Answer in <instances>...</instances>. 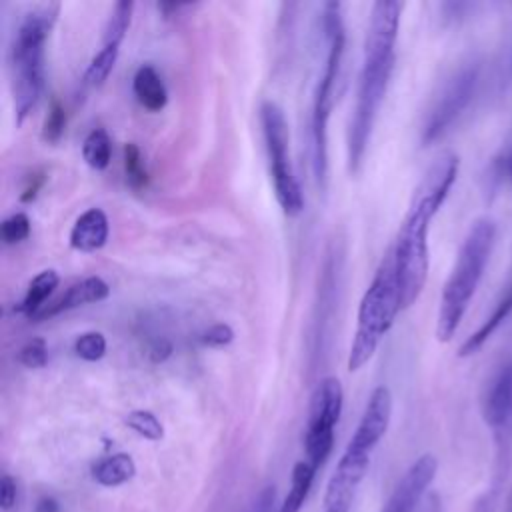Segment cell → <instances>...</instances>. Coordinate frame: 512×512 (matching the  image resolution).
<instances>
[{"mask_svg": "<svg viewBox=\"0 0 512 512\" xmlns=\"http://www.w3.org/2000/svg\"><path fill=\"white\" fill-rule=\"evenodd\" d=\"M460 160L452 152L440 154L424 172L422 180L412 192L408 210L398 228L396 240L390 246L396 264V276L400 284L402 310L410 308L428 278L430 252H428V230L432 218L442 208L448 198L456 176Z\"/></svg>", "mask_w": 512, "mask_h": 512, "instance_id": "1", "label": "cell"}, {"mask_svg": "<svg viewBox=\"0 0 512 512\" xmlns=\"http://www.w3.org/2000/svg\"><path fill=\"white\" fill-rule=\"evenodd\" d=\"M402 4L396 0H378L372 4L370 26L364 44V60L358 78L356 104L348 128V168L358 172L368 150L372 128L386 96L394 70V46L400 28Z\"/></svg>", "mask_w": 512, "mask_h": 512, "instance_id": "2", "label": "cell"}, {"mask_svg": "<svg viewBox=\"0 0 512 512\" xmlns=\"http://www.w3.org/2000/svg\"><path fill=\"white\" fill-rule=\"evenodd\" d=\"M494 240L496 224L492 218H478L464 236L438 304L436 338L440 342H448L456 334L468 310V304L484 276L486 264L494 248Z\"/></svg>", "mask_w": 512, "mask_h": 512, "instance_id": "3", "label": "cell"}, {"mask_svg": "<svg viewBox=\"0 0 512 512\" xmlns=\"http://www.w3.org/2000/svg\"><path fill=\"white\" fill-rule=\"evenodd\" d=\"M58 16V4L28 12L10 46V72L16 122L22 124L36 106L44 86V42Z\"/></svg>", "mask_w": 512, "mask_h": 512, "instance_id": "4", "label": "cell"}, {"mask_svg": "<svg viewBox=\"0 0 512 512\" xmlns=\"http://www.w3.org/2000/svg\"><path fill=\"white\" fill-rule=\"evenodd\" d=\"M400 310V284L396 276L394 254L392 248H388L358 306L356 332L348 354L350 372L360 370L374 356L380 340L392 328Z\"/></svg>", "mask_w": 512, "mask_h": 512, "instance_id": "5", "label": "cell"}, {"mask_svg": "<svg viewBox=\"0 0 512 512\" xmlns=\"http://www.w3.org/2000/svg\"><path fill=\"white\" fill-rule=\"evenodd\" d=\"M322 30L326 40V60L314 88L312 100V170L320 188L326 186L328 174V118L334 102V86L340 74V64L346 46V30L340 2H326L322 12Z\"/></svg>", "mask_w": 512, "mask_h": 512, "instance_id": "6", "label": "cell"}, {"mask_svg": "<svg viewBox=\"0 0 512 512\" xmlns=\"http://www.w3.org/2000/svg\"><path fill=\"white\" fill-rule=\"evenodd\" d=\"M260 126H262L266 152L270 160V178H272L276 200L284 210V214L298 216L304 210V196L290 164V154H288L290 136H288V122H286L284 110L272 100L262 102Z\"/></svg>", "mask_w": 512, "mask_h": 512, "instance_id": "7", "label": "cell"}, {"mask_svg": "<svg viewBox=\"0 0 512 512\" xmlns=\"http://www.w3.org/2000/svg\"><path fill=\"white\" fill-rule=\"evenodd\" d=\"M344 404V390L338 378H322L312 396L308 408V422L304 432V460L316 470L328 460L334 446V428L340 420Z\"/></svg>", "mask_w": 512, "mask_h": 512, "instance_id": "8", "label": "cell"}, {"mask_svg": "<svg viewBox=\"0 0 512 512\" xmlns=\"http://www.w3.org/2000/svg\"><path fill=\"white\" fill-rule=\"evenodd\" d=\"M480 84V66L476 62L460 66L440 88L432 106L426 112L420 130L422 146H430L438 138H442L452 124L464 114L470 102L476 96Z\"/></svg>", "mask_w": 512, "mask_h": 512, "instance_id": "9", "label": "cell"}, {"mask_svg": "<svg viewBox=\"0 0 512 512\" xmlns=\"http://www.w3.org/2000/svg\"><path fill=\"white\" fill-rule=\"evenodd\" d=\"M480 412L496 440L506 446L512 440V360H504L488 376L480 396Z\"/></svg>", "mask_w": 512, "mask_h": 512, "instance_id": "10", "label": "cell"}, {"mask_svg": "<svg viewBox=\"0 0 512 512\" xmlns=\"http://www.w3.org/2000/svg\"><path fill=\"white\" fill-rule=\"evenodd\" d=\"M392 418V394L386 386H376L366 402L362 418L348 440L344 452L370 458L378 442L384 438Z\"/></svg>", "mask_w": 512, "mask_h": 512, "instance_id": "11", "label": "cell"}, {"mask_svg": "<svg viewBox=\"0 0 512 512\" xmlns=\"http://www.w3.org/2000/svg\"><path fill=\"white\" fill-rule=\"evenodd\" d=\"M368 466H370V460H362L342 452L336 464V470L332 472L326 484L320 512H350L352 500L356 496V490L362 478L368 472Z\"/></svg>", "mask_w": 512, "mask_h": 512, "instance_id": "12", "label": "cell"}, {"mask_svg": "<svg viewBox=\"0 0 512 512\" xmlns=\"http://www.w3.org/2000/svg\"><path fill=\"white\" fill-rule=\"evenodd\" d=\"M438 470V460L432 454H422L404 472L400 482L388 496L382 512H414L426 488L432 484Z\"/></svg>", "mask_w": 512, "mask_h": 512, "instance_id": "13", "label": "cell"}, {"mask_svg": "<svg viewBox=\"0 0 512 512\" xmlns=\"http://www.w3.org/2000/svg\"><path fill=\"white\" fill-rule=\"evenodd\" d=\"M108 294H110V286L100 276H88V278L72 284L60 298L46 304L32 320L54 318V316H58L62 312H68V310H74L78 306L100 302V300L108 298Z\"/></svg>", "mask_w": 512, "mask_h": 512, "instance_id": "14", "label": "cell"}, {"mask_svg": "<svg viewBox=\"0 0 512 512\" xmlns=\"http://www.w3.org/2000/svg\"><path fill=\"white\" fill-rule=\"evenodd\" d=\"M108 216L102 208H88L70 230V246L80 252H96L108 240Z\"/></svg>", "mask_w": 512, "mask_h": 512, "instance_id": "15", "label": "cell"}, {"mask_svg": "<svg viewBox=\"0 0 512 512\" xmlns=\"http://www.w3.org/2000/svg\"><path fill=\"white\" fill-rule=\"evenodd\" d=\"M512 314V274L506 282V286L502 288L498 300L494 302V308L492 312L484 318V322L462 342L460 350H458V356L466 358V356H472L476 354L484 344L486 340L500 328V324Z\"/></svg>", "mask_w": 512, "mask_h": 512, "instance_id": "16", "label": "cell"}, {"mask_svg": "<svg viewBox=\"0 0 512 512\" xmlns=\"http://www.w3.org/2000/svg\"><path fill=\"white\" fill-rule=\"evenodd\" d=\"M132 90L138 104L148 112H160L168 102L166 86L154 66L144 64L132 78Z\"/></svg>", "mask_w": 512, "mask_h": 512, "instance_id": "17", "label": "cell"}, {"mask_svg": "<svg viewBox=\"0 0 512 512\" xmlns=\"http://www.w3.org/2000/svg\"><path fill=\"white\" fill-rule=\"evenodd\" d=\"M136 474V464L134 458L126 452H118V454H110L102 460H98L92 466V476L98 484L114 488L120 486L128 480H132Z\"/></svg>", "mask_w": 512, "mask_h": 512, "instance_id": "18", "label": "cell"}, {"mask_svg": "<svg viewBox=\"0 0 512 512\" xmlns=\"http://www.w3.org/2000/svg\"><path fill=\"white\" fill-rule=\"evenodd\" d=\"M314 478H316V468L310 462H306V460L296 462L292 468V482H290L288 494L284 496L282 504L278 506V512H300L302 504L306 502V498L310 494Z\"/></svg>", "mask_w": 512, "mask_h": 512, "instance_id": "19", "label": "cell"}, {"mask_svg": "<svg viewBox=\"0 0 512 512\" xmlns=\"http://www.w3.org/2000/svg\"><path fill=\"white\" fill-rule=\"evenodd\" d=\"M60 278L54 270H42L40 274L34 276V280L30 282L22 302L18 304V312L20 314H26L30 320L46 306L44 302L48 300V296L54 292V288L58 286Z\"/></svg>", "mask_w": 512, "mask_h": 512, "instance_id": "20", "label": "cell"}, {"mask_svg": "<svg viewBox=\"0 0 512 512\" xmlns=\"http://www.w3.org/2000/svg\"><path fill=\"white\" fill-rule=\"evenodd\" d=\"M82 156L94 170H104L112 158V142L104 128H94L82 142Z\"/></svg>", "mask_w": 512, "mask_h": 512, "instance_id": "21", "label": "cell"}, {"mask_svg": "<svg viewBox=\"0 0 512 512\" xmlns=\"http://www.w3.org/2000/svg\"><path fill=\"white\" fill-rule=\"evenodd\" d=\"M118 52H120L118 44H102V48L98 50V54L90 60V64L86 68L84 84L92 86V88L102 86L106 82V78L110 76L114 64H116Z\"/></svg>", "mask_w": 512, "mask_h": 512, "instance_id": "22", "label": "cell"}, {"mask_svg": "<svg viewBox=\"0 0 512 512\" xmlns=\"http://www.w3.org/2000/svg\"><path fill=\"white\" fill-rule=\"evenodd\" d=\"M132 10H134V4L128 2V0H122V2H116L112 6V12L106 20V26H104V34H102V44H122L128 28H130V20H132Z\"/></svg>", "mask_w": 512, "mask_h": 512, "instance_id": "23", "label": "cell"}, {"mask_svg": "<svg viewBox=\"0 0 512 512\" xmlns=\"http://www.w3.org/2000/svg\"><path fill=\"white\" fill-rule=\"evenodd\" d=\"M124 170H126V180L130 188L142 190L148 186V170H146L142 152L134 142H128L124 146Z\"/></svg>", "mask_w": 512, "mask_h": 512, "instance_id": "24", "label": "cell"}, {"mask_svg": "<svg viewBox=\"0 0 512 512\" xmlns=\"http://www.w3.org/2000/svg\"><path fill=\"white\" fill-rule=\"evenodd\" d=\"M488 180L492 186H512V136L494 154L488 166Z\"/></svg>", "mask_w": 512, "mask_h": 512, "instance_id": "25", "label": "cell"}, {"mask_svg": "<svg viewBox=\"0 0 512 512\" xmlns=\"http://www.w3.org/2000/svg\"><path fill=\"white\" fill-rule=\"evenodd\" d=\"M126 426L132 428L138 436L146 438V440H160L164 436V426L162 422L148 410H132L126 416Z\"/></svg>", "mask_w": 512, "mask_h": 512, "instance_id": "26", "label": "cell"}, {"mask_svg": "<svg viewBox=\"0 0 512 512\" xmlns=\"http://www.w3.org/2000/svg\"><path fill=\"white\" fill-rule=\"evenodd\" d=\"M66 128V110L64 104L54 96L48 106V114L42 124V140L48 144H56Z\"/></svg>", "mask_w": 512, "mask_h": 512, "instance_id": "27", "label": "cell"}, {"mask_svg": "<svg viewBox=\"0 0 512 512\" xmlns=\"http://www.w3.org/2000/svg\"><path fill=\"white\" fill-rule=\"evenodd\" d=\"M74 352L86 362H96L106 354V338L102 332H84L74 342Z\"/></svg>", "mask_w": 512, "mask_h": 512, "instance_id": "28", "label": "cell"}, {"mask_svg": "<svg viewBox=\"0 0 512 512\" xmlns=\"http://www.w3.org/2000/svg\"><path fill=\"white\" fill-rule=\"evenodd\" d=\"M0 234L4 244H18L26 240L30 236V218L24 212L8 216L0 226Z\"/></svg>", "mask_w": 512, "mask_h": 512, "instance_id": "29", "label": "cell"}, {"mask_svg": "<svg viewBox=\"0 0 512 512\" xmlns=\"http://www.w3.org/2000/svg\"><path fill=\"white\" fill-rule=\"evenodd\" d=\"M18 362L22 366H26V368H32V370L46 366V362H48V346H46V342L42 338L28 340L20 348V352H18Z\"/></svg>", "mask_w": 512, "mask_h": 512, "instance_id": "30", "label": "cell"}, {"mask_svg": "<svg viewBox=\"0 0 512 512\" xmlns=\"http://www.w3.org/2000/svg\"><path fill=\"white\" fill-rule=\"evenodd\" d=\"M202 344L204 346H212V348H222L228 346L234 340V330L230 328V324L218 322L214 326H210L204 334H202Z\"/></svg>", "mask_w": 512, "mask_h": 512, "instance_id": "31", "label": "cell"}, {"mask_svg": "<svg viewBox=\"0 0 512 512\" xmlns=\"http://www.w3.org/2000/svg\"><path fill=\"white\" fill-rule=\"evenodd\" d=\"M18 500V484L10 474H2L0 480V506L2 510H12Z\"/></svg>", "mask_w": 512, "mask_h": 512, "instance_id": "32", "label": "cell"}, {"mask_svg": "<svg viewBox=\"0 0 512 512\" xmlns=\"http://www.w3.org/2000/svg\"><path fill=\"white\" fill-rule=\"evenodd\" d=\"M274 504H276V490L274 486H266L254 500V506L250 512H274Z\"/></svg>", "mask_w": 512, "mask_h": 512, "instance_id": "33", "label": "cell"}, {"mask_svg": "<svg viewBox=\"0 0 512 512\" xmlns=\"http://www.w3.org/2000/svg\"><path fill=\"white\" fill-rule=\"evenodd\" d=\"M42 184H44V174H42V172H34V174L28 178V184L24 186V190H22V194H20V200H22V202L34 200L36 194H38V190L42 188Z\"/></svg>", "mask_w": 512, "mask_h": 512, "instance_id": "34", "label": "cell"}, {"mask_svg": "<svg viewBox=\"0 0 512 512\" xmlns=\"http://www.w3.org/2000/svg\"><path fill=\"white\" fill-rule=\"evenodd\" d=\"M170 352H172V346H170L166 340H156V342L150 346L148 356H150L152 362H162V360H166V358L170 356Z\"/></svg>", "mask_w": 512, "mask_h": 512, "instance_id": "35", "label": "cell"}, {"mask_svg": "<svg viewBox=\"0 0 512 512\" xmlns=\"http://www.w3.org/2000/svg\"><path fill=\"white\" fill-rule=\"evenodd\" d=\"M58 510H60V506L52 496H42L36 502V512H58Z\"/></svg>", "mask_w": 512, "mask_h": 512, "instance_id": "36", "label": "cell"}]
</instances>
